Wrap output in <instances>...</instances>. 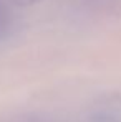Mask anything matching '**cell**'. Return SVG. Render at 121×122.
<instances>
[{
	"instance_id": "1",
	"label": "cell",
	"mask_w": 121,
	"mask_h": 122,
	"mask_svg": "<svg viewBox=\"0 0 121 122\" xmlns=\"http://www.w3.org/2000/svg\"><path fill=\"white\" fill-rule=\"evenodd\" d=\"M15 3H18V5H32V3H38L41 0H13Z\"/></svg>"
}]
</instances>
